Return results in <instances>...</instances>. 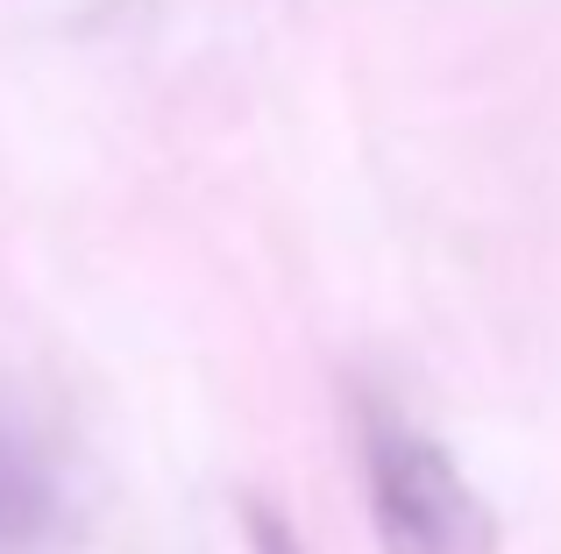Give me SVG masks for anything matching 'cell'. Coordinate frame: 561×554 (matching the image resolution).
<instances>
[{
  "label": "cell",
  "mask_w": 561,
  "mask_h": 554,
  "mask_svg": "<svg viewBox=\"0 0 561 554\" xmlns=\"http://www.w3.org/2000/svg\"><path fill=\"white\" fill-rule=\"evenodd\" d=\"M356 462L363 505L383 554H497V512L462 476V462L398 405H356Z\"/></svg>",
  "instance_id": "cell-1"
},
{
  "label": "cell",
  "mask_w": 561,
  "mask_h": 554,
  "mask_svg": "<svg viewBox=\"0 0 561 554\" xmlns=\"http://www.w3.org/2000/svg\"><path fill=\"white\" fill-rule=\"evenodd\" d=\"M71 533V490L36 419L0 391V554H50Z\"/></svg>",
  "instance_id": "cell-2"
},
{
  "label": "cell",
  "mask_w": 561,
  "mask_h": 554,
  "mask_svg": "<svg viewBox=\"0 0 561 554\" xmlns=\"http://www.w3.org/2000/svg\"><path fill=\"white\" fill-rule=\"evenodd\" d=\"M242 533H249V554H306L299 533H291V519H277L263 498L242 505Z\"/></svg>",
  "instance_id": "cell-3"
}]
</instances>
